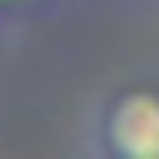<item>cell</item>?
<instances>
[{
	"mask_svg": "<svg viewBox=\"0 0 159 159\" xmlns=\"http://www.w3.org/2000/svg\"><path fill=\"white\" fill-rule=\"evenodd\" d=\"M99 144L114 159H159V94L124 89L99 114Z\"/></svg>",
	"mask_w": 159,
	"mask_h": 159,
	"instance_id": "obj_1",
	"label": "cell"
},
{
	"mask_svg": "<svg viewBox=\"0 0 159 159\" xmlns=\"http://www.w3.org/2000/svg\"><path fill=\"white\" fill-rule=\"evenodd\" d=\"M0 5H15V0H0Z\"/></svg>",
	"mask_w": 159,
	"mask_h": 159,
	"instance_id": "obj_2",
	"label": "cell"
}]
</instances>
